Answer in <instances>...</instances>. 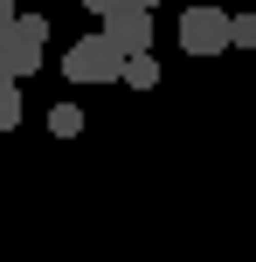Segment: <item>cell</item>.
Here are the masks:
<instances>
[{
  "label": "cell",
  "mask_w": 256,
  "mask_h": 262,
  "mask_svg": "<svg viewBox=\"0 0 256 262\" xmlns=\"http://www.w3.org/2000/svg\"><path fill=\"white\" fill-rule=\"evenodd\" d=\"M49 131H55V138H76V131H83V111L76 104H55L49 111Z\"/></svg>",
  "instance_id": "obj_7"
},
{
  "label": "cell",
  "mask_w": 256,
  "mask_h": 262,
  "mask_svg": "<svg viewBox=\"0 0 256 262\" xmlns=\"http://www.w3.org/2000/svg\"><path fill=\"white\" fill-rule=\"evenodd\" d=\"M104 35L118 41L125 55H139V49H152V7H125V14H111V21H104Z\"/></svg>",
  "instance_id": "obj_4"
},
{
  "label": "cell",
  "mask_w": 256,
  "mask_h": 262,
  "mask_svg": "<svg viewBox=\"0 0 256 262\" xmlns=\"http://www.w3.org/2000/svg\"><path fill=\"white\" fill-rule=\"evenodd\" d=\"M180 49H187V55H222V49H235V14H222V7H187V14H180Z\"/></svg>",
  "instance_id": "obj_3"
},
{
  "label": "cell",
  "mask_w": 256,
  "mask_h": 262,
  "mask_svg": "<svg viewBox=\"0 0 256 262\" xmlns=\"http://www.w3.org/2000/svg\"><path fill=\"white\" fill-rule=\"evenodd\" d=\"M21 124V76H0V131Z\"/></svg>",
  "instance_id": "obj_6"
},
{
  "label": "cell",
  "mask_w": 256,
  "mask_h": 262,
  "mask_svg": "<svg viewBox=\"0 0 256 262\" xmlns=\"http://www.w3.org/2000/svg\"><path fill=\"white\" fill-rule=\"evenodd\" d=\"M83 7H90L97 21H111V14H125V7H146V0H83Z\"/></svg>",
  "instance_id": "obj_8"
},
{
  "label": "cell",
  "mask_w": 256,
  "mask_h": 262,
  "mask_svg": "<svg viewBox=\"0 0 256 262\" xmlns=\"http://www.w3.org/2000/svg\"><path fill=\"white\" fill-rule=\"evenodd\" d=\"M125 62H132V55H125L111 35H83V41H69L63 76L69 83H125Z\"/></svg>",
  "instance_id": "obj_1"
},
{
  "label": "cell",
  "mask_w": 256,
  "mask_h": 262,
  "mask_svg": "<svg viewBox=\"0 0 256 262\" xmlns=\"http://www.w3.org/2000/svg\"><path fill=\"white\" fill-rule=\"evenodd\" d=\"M235 49H256V14H235Z\"/></svg>",
  "instance_id": "obj_9"
},
{
  "label": "cell",
  "mask_w": 256,
  "mask_h": 262,
  "mask_svg": "<svg viewBox=\"0 0 256 262\" xmlns=\"http://www.w3.org/2000/svg\"><path fill=\"white\" fill-rule=\"evenodd\" d=\"M146 7H160V0H146Z\"/></svg>",
  "instance_id": "obj_11"
},
{
  "label": "cell",
  "mask_w": 256,
  "mask_h": 262,
  "mask_svg": "<svg viewBox=\"0 0 256 262\" xmlns=\"http://www.w3.org/2000/svg\"><path fill=\"white\" fill-rule=\"evenodd\" d=\"M125 83H132V90H160V62H152V49H139L132 62H125Z\"/></svg>",
  "instance_id": "obj_5"
},
{
  "label": "cell",
  "mask_w": 256,
  "mask_h": 262,
  "mask_svg": "<svg viewBox=\"0 0 256 262\" xmlns=\"http://www.w3.org/2000/svg\"><path fill=\"white\" fill-rule=\"evenodd\" d=\"M0 76H14V69H7V62H0Z\"/></svg>",
  "instance_id": "obj_10"
},
{
  "label": "cell",
  "mask_w": 256,
  "mask_h": 262,
  "mask_svg": "<svg viewBox=\"0 0 256 262\" xmlns=\"http://www.w3.org/2000/svg\"><path fill=\"white\" fill-rule=\"evenodd\" d=\"M42 49H49V14H14V21L0 28V62H7L14 76H35Z\"/></svg>",
  "instance_id": "obj_2"
}]
</instances>
